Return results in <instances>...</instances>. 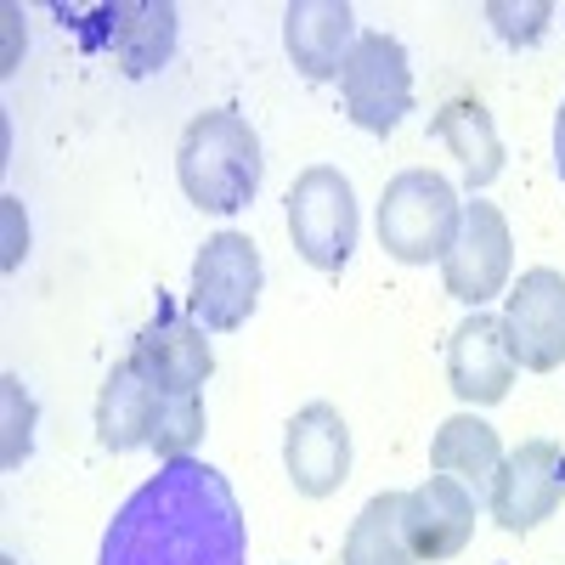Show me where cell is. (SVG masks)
Returning a JSON list of instances; mask_svg holds the SVG:
<instances>
[{
	"mask_svg": "<svg viewBox=\"0 0 565 565\" xmlns=\"http://www.w3.org/2000/svg\"><path fill=\"white\" fill-rule=\"evenodd\" d=\"M97 565H249L238 492L204 458H170L108 521Z\"/></svg>",
	"mask_w": 565,
	"mask_h": 565,
	"instance_id": "obj_1",
	"label": "cell"
},
{
	"mask_svg": "<svg viewBox=\"0 0 565 565\" xmlns=\"http://www.w3.org/2000/svg\"><path fill=\"white\" fill-rule=\"evenodd\" d=\"M260 136L238 108H210L175 141V181L181 193L210 215H238L260 193Z\"/></svg>",
	"mask_w": 565,
	"mask_h": 565,
	"instance_id": "obj_2",
	"label": "cell"
},
{
	"mask_svg": "<svg viewBox=\"0 0 565 565\" xmlns=\"http://www.w3.org/2000/svg\"><path fill=\"white\" fill-rule=\"evenodd\" d=\"M463 204L452 193V181L436 170H402L385 181L380 193V249L402 266H430L447 260L458 244Z\"/></svg>",
	"mask_w": 565,
	"mask_h": 565,
	"instance_id": "obj_3",
	"label": "cell"
},
{
	"mask_svg": "<svg viewBox=\"0 0 565 565\" xmlns=\"http://www.w3.org/2000/svg\"><path fill=\"white\" fill-rule=\"evenodd\" d=\"M289 238L295 255L317 271H345L356 249V193L334 164H311L289 186Z\"/></svg>",
	"mask_w": 565,
	"mask_h": 565,
	"instance_id": "obj_4",
	"label": "cell"
},
{
	"mask_svg": "<svg viewBox=\"0 0 565 565\" xmlns=\"http://www.w3.org/2000/svg\"><path fill=\"white\" fill-rule=\"evenodd\" d=\"M340 97H345V114L367 136H391L407 119V108H413L407 45L396 34H362L351 45L345 68H340Z\"/></svg>",
	"mask_w": 565,
	"mask_h": 565,
	"instance_id": "obj_5",
	"label": "cell"
},
{
	"mask_svg": "<svg viewBox=\"0 0 565 565\" xmlns=\"http://www.w3.org/2000/svg\"><path fill=\"white\" fill-rule=\"evenodd\" d=\"M193 317L215 334L244 328L260 306V249L244 232H215L193 260Z\"/></svg>",
	"mask_w": 565,
	"mask_h": 565,
	"instance_id": "obj_6",
	"label": "cell"
},
{
	"mask_svg": "<svg viewBox=\"0 0 565 565\" xmlns=\"http://www.w3.org/2000/svg\"><path fill=\"white\" fill-rule=\"evenodd\" d=\"M514 266V238H509V221L498 204H463V226H458V244L441 260V282L447 295L469 311H481L492 295H503Z\"/></svg>",
	"mask_w": 565,
	"mask_h": 565,
	"instance_id": "obj_7",
	"label": "cell"
},
{
	"mask_svg": "<svg viewBox=\"0 0 565 565\" xmlns=\"http://www.w3.org/2000/svg\"><path fill=\"white\" fill-rule=\"evenodd\" d=\"M503 334L521 367L554 373L565 362V271L532 266L503 300Z\"/></svg>",
	"mask_w": 565,
	"mask_h": 565,
	"instance_id": "obj_8",
	"label": "cell"
},
{
	"mask_svg": "<svg viewBox=\"0 0 565 565\" xmlns=\"http://www.w3.org/2000/svg\"><path fill=\"white\" fill-rule=\"evenodd\" d=\"M559 498H565V447L521 441L514 452H503L487 509L503 532H532L559 509Z\"/></svg>",
	"mask_w": 565,
	"mask_h": 565,
	"instance_id": "obj_9",
	"label": "cell"
},
{
	"mask_svg": "<svg viewBox=\"0 0 565 565\" xmlns=\"http://www.w3.org/2000/svg\"><path fill=\"white\" fill-rule=\"evenodd\" d=\"M130 362L141 367V380H153L170 396H193L204 391V380L215 373V351L204 340V322H193L175 300H159L153 322L136 334Z\"/></svg>",
	"mask_w": 565,
	"mask_h": 565,
	"instance_id": "obj_10",
	"label": "cell"
},
{
	"mask_svg": "<svg viewBox=\"0 0 565 565\" xmlns=\"http://www.w3.org/2000/svg\"><path fill=\"white\" fill-rule=\"evenodd\" d=\"M282 463L306 498H334L351 476V430L334 402H306L282 430Z\"/></svg>",
	"mask_w": 565,
	"mask_h": 565,
	"instance_id": "obj_11",
	"label": "cell"
},
{
	"mask_svg": "<svg viewBox=\"0 0 565 565\" xmlns=\"http://www.w3.org/2000/svg\"><path fill=\"white\" fill-rule=\"evenodd\" d=\"M514 351H509V334H503V317L492 311H469L452 340H447V385L458 402L469 407H492L509 396L514 385Z\"/></svg>",
	"mask_w": 565,
	"mask_h": 565,
	"instance_id": "obj_12",
	"label": "cell"
},
{
	"mask_svg": "<svg viewBox=\"0 0 565 565\" xmlns=\"http://www.w3.org/2000/svg\"><path fill=\"white\" fill-rule=\"evenodd\" d=\"M402 526H407V548L418 565L452 559L476 537V492L458 487L452 476H430L424 487L402 492Z\"/></svg>",
	"mask_w": 565,
	"mask_h": 565,
	"instance_id": "obj_13",
	"label": "cell"
},
{
	"mask_svg": "<svg viewBox=\"0 0 565 565\" xmlns=\"http://www.w3.org/2000/svg\"><path fill=\"white\" fill-rule=\"evenodd\" d=\"M356 40H362L356 12L345 0H295L282 12V45H289V63L306 79H340Z\"/></svg>",
	"mask_w": 565,
	"mask_h": 565,
	"instance_id": "obj_14",
	"label": "cell"
},
{
	"mask_svg": "<svg viewBox=\"0 0 565 565\" xmlns=\"http://www.w3.org/2000/svg\"><path fill=\"white\" fill-rule=\"evenodd\" d=\"M164 391L153 380H141V367L125 356L103 391H97V436L108 452H136V447H153V424H159Z\"/></svg>",
	"mask_w": 565,
	"mask_h": 565,
	"instance_id": "obj_15",
	"label": "cell"
},
{
	"mask_svg": "<svg viewBox=\"0 0 565 565\" xmlns=\"http://www.w3.org/2000/svg\"><path fill=\"white\" fill-rule=\"evenodd\" d=\"M430 463H436V476H452L458 487L487 498L492 481H498V463H503L498 430L487 418H476V413H452L436 430V441H430Z\"/></svg>",
	"mask_w": 565,
	"mask_h": 565,
	"instance_id": "obj_16",
	"label": "cell"
},
{
	"mask_svg": "<svg viewBox=\"0 0 565 565\" xmlns=\"http://www.w3.org/2000/svg\"><path fill=\"white\" fill-rule=\"evenodd\" d=\"M430 130L441 136V148L458 159L463 181L469 186H492L498 170H503V141L492 130V114L476 103V97H452L441 103V114L430 119Z\"/></svg>",
	"mask_w": 565,
	"mask_h": 565,
	"instance_id": "obj_17",
	"label": "cell"
},
{
	"mask_svg": "<svg viewBox=\"0 0 565 565\" xmlns=\"http://www.w3.org/2000/svg\"><path fill=\"white\" fill-rule=\"evenodd\" d=\"M175 52V7L164 0H130V7H114V57L130 79L164 68Z\"/></svg>",
	"mask_w": 565,
	"mask_h": 565,
	"instance_id": "obj_18",
	"label": "cell"
},
{
	"mask_svg": "<svg viewBox=\"0 0 565 565\" xmlns=\"http://www.w3.org/2000/svg\"><path fill=\"white\" fill-rule=\"evenodd\" d=\"M340 565H418L407 548V526H402V492H380L362 503V514L345 532Z\"/></svg>",
	"mask_w": 565,
	"mask_h": 565,
	"instance_id": "obj_19",
	"label": "cell"
},
{
	"mask_svg": "<svg viewBox=\"0 0 565 565\" xmlns=\"http://www.w3.org/2000/svg\"><path fill=\"white\" fill-rule=\"evenodd\" d=\"M204 441V396H170L164 391V407H159V424H153V452L170 463V458H193V447Z\"/></svg>",
	"mask_w": 565,
	"mask_h": 565,
	"instance_id": "obj_20",
	"label": "cell"
},
{
	"mask_svg": "<svg viewBox=\"0 0 565 565\" xmlns=\"http://www.w3.org/2000/svg\"><path fill=\"white\" fill-rule=\"evenodd\" d=\"M487 18L498 23V34H503L509 45H521V40H537V34H543V23L554 18V7H548V0H532V7H509V0H492Z\"/></svg>",
	"mask_w": 565,
	"mask_h": 565,
	"instance_id": "obj_21",
	"label": "cell"
},
{
	"mask_svg": "<svg viewBox=\"0 0 565 565\" xmlns=\"http://www.w3.org/2000/svg\"><path fill=\"white\" fill-rule=\"evenodd\" d=\"M7 385V463H23V452H29V424H34V402L23 396V385L12 380H0Z\"/></svg>",
	"mask_w": 565,
	"mask_h": 565,
	"instance_id": "obj_22",
	"label": "cell"
},
{
	"mask_svg": "<svg viewBox=\"0 0 565 565\" xmlns=\"http://www.w3.org/2000/svg\"><path fill=\"white\" fill-rule=\"evenodd\" d=\"M554 164H559V181H565V103L554 114Z\"/></svg>",
	"mask_w": 565,
	"mask_h": 565,
	"instance_id": "obj_23",
	"label": "cell"
}]
</instances>
